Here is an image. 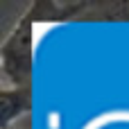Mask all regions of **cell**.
Instances as JSON below:
<instances>
[{
    "label": "cell",
    "mask_w": 129,
    "mask_h": 129,
    "mask_svg": "<svg viewBox=\"0 0 129 129\" xmlns=\"http://www.w3.org/2000/svg\"><path fill=\"white\" fill-rule=\"evenodd\" d=\"M88 9V0H63V2H52V0H41L32 2L29 9L25 11L34 25L36 23H66V20H79V16Z\"/></svg>",
    "instance_id": "7a4b0ae2"
},
{
    "label": "cell",
    "mask_w": 129,
    "mask_h": 129,
    "mask_svg": "<svg viewBox=\"0 0 129 129\" xmlns=\"http://www.w3.org/2000/svg\"><path fill=\"white\" fill-rule=\"evenodd\" d=\"M32 111V86H2L0 88V129L27 118Z\"/></svg>",
    "instance_id": "3957f363"
},
{
    "label": "cell",
    "mask_w": 129,
    "mask_h": 129,
    "mask_svg": "<svg viewBox=\"0 0 129 129\" xmlns=\"http://www.w3.org/2000/svg\"><path fill=\"white\" fill-rule=\"evenodd\" d=\"M7 129H32V122H29V116H27V118H23V120H18V122H14L11 127H7Z\"/></svg>",
    "instance_id": "277c9868"
},
{
    "label": "cell",
    "mask_w": 129,
    "mask_h": 129,
    "mask_svg": "<svg viewBox=\"0 0 129 129\" xmlns=\"http://www.w3.org/2000/svg\"><path fill=\"white\" fill-rule=\"evenodd\" d=\"M2 86H32L34 75V20L23 14L0 45Z\"/></svg>",
    "instance_id": "6da1fadb"
}]
</instances>
